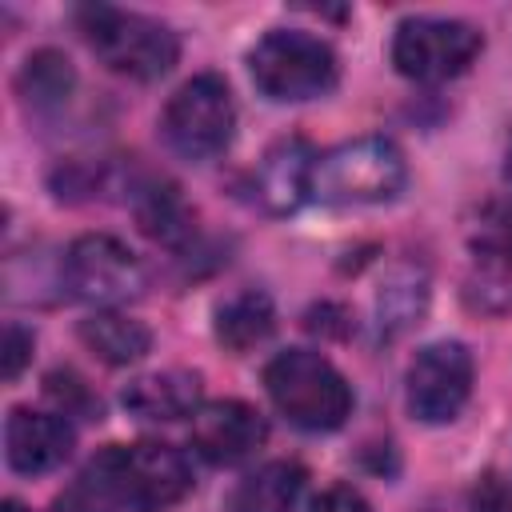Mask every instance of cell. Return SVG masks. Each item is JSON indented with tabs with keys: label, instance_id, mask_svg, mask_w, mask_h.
<instances>
[{
	"label": "cell",
	"instance_id": "obj_1",
	"mask_svg": "<svg viewBox=\"0 0 512 512\" xmlns=\"http://www.w3.org/2000/svg\"><path fill=\"white\" fill-rule=\"evenodd\" d=\"M192 492V464L164 440L108 444L56 496V512H164Z\"/></svg>",
	"mask_w": 512,
	"mask_h": 512
},
{
	"label": "cell",
	"instance_id": "obj_2",
	"mask_svg": "<svg viewBox=\"0 0 512 512\" xmlns=\"http://www.w3.org/2000/svg\"><path fill=\"white\" fill-rule=\"evenodd\" d=\"M264 392L276 412L304 432H332L352 412V384L328 356L312 348L276 352L264 364Z\"/></svg>",
	"mask_w": 512,
	"mask_h": 512
},
{
	"label": "cell",
	"instance_id": "obj_3",
	"mask_svg": "<svg viewBox=\"0 0 512 512\" xmlns=\"http://www.w3.org/2000/svg\"><path fill=\"white\" fill-rule=\"evenodd\" d=\"M76 28L96 60L128 80H160L180 60V40L168 24L112 4H84L76 8Z\"/></svg>",
	"mask_w": 512,
	"mask_h": 512
},
{
	"label": "cell",
	"instance_id": "obj_4",
	"mask_svg": "<svg viewBox=\"0 0 512 512\" xmlns=\"http://www.w3.org/2000/svg\"><path fill=\"white\" fill-rule=\"evenodd\" d=\"M248 72L260 96L276 104L316 100L336 88L340 64L328 40L304 28H272L248 52Z\"/></svg>",
	"mask_w": 512,
	"mask_h": 512
},
{
	"label": "cell",
	"instance_id": "obj_5",
	"mask_svg": "<svg viewBox=\"0 0 512 512\" xmlns=\"http://www.w3.org/2000/svg\"><path fill=\"white\" fill-rule=\"evenodd\" d=\"M404 180V152L388 136H360L316 160L312 196L324 204H388L404 192Z\"/></svg>",
	"mask_w": 512,
	"mask_h": 512
},
{
	"label": "cell",
	"instance_id": "obj_6",
	"mask_svg": "<svg viewBox=\"0 0 512 512\" xmlns=\"http://www.w3.org/2000/svg\"><path fill=\"white\" fill-rule=\"evenodd\" d=\"M232 132H236L232 88L216 72H200V76L184 80L168 96V104L160 112V136H164V144L176 156L192 160V164L216 160L232 144Z\"/></svg>",
	"mask_w": 512,
	"mask_h": 512
},
{
	"label": "cell",
	"instance_id": "obj_7",
	"mask_svg": "<svg viewBox=\"0 0 512 512\" xmlns=\"http://www.w3.org/2000/svg\"><path fill=\"white\" fill-rule=\"evenodd\" d=\"M484 52V36L468 20L452 16H408L392 36V64L404 80L440 84L472 68Z\"/></svg>",
	"mask_w": 512,
	"mask_h": 512
},
{
	"label": "cell",
	"instance_id": "obj_8",
	"mask_svg": "<svg viewBox=\"0 0 512 512\" xmlns=\"http://www.w3.org/2000/svg\"><path fill=\"white\" fill-rule=\"evenodd\" d=\"M60 276H64V288L92 304L96 312L100 308H116V304H128L144 292V268L136 260V252L108 236V232H84L68 244L64 252V264H60Z\"/></svg>",
	"mask_w": 512,
	"mask_h": 512
},
{
	"label": "cell",
	"instance_id": "obj_9",
	"mask_svg": "<svg viewBox=\"0 0 512 512\" xmlns=\"http://www.w3.org/2000/svg\"><path fill=\"white\" fill-rule=\"evenodd\" d=\"M472 352L460 340H436L408 364V412L424 424H448L472 396Z\"/></svg>",
	"mask_w": 512,
	"mask_h": 512
},
{
	"label": "cell",
	"instance_id": "obj_10",
	"mask_svg": "<svg viewBox=\"0 0 512 512\" xmlns=\"http://www.w3.org/2000/svg\"><path fill=\"white\" fill-rule=\"evenodd\" d=\"M264 436H268L264 416L244 400H208L196 408V416L188 424V440H192L196 456H204L208 464H220V468L244 464L248 456H256Z\"/></svg>",
	"mask_w": 512,
	"mask_h": 512
},
{
	"label": "cell",
	"instance_id": "obj_11",
	"mask_svg": "<svg viewBox=\"0 0 512 512\" xmlns=\"http://www.w3.org/2000/svg\"><path fill=\"white\" fill-rule=\"evenodd\" d=\"M76 432L60 412L12 408L4 420V460L20 476H44L72 456Z\"/></svg>",
	"mask_w": 512,
	"mask_h": 512
},
{
	"label": "cell",
	"instance_id": "obj_12",
	"mask_svg": "<svg viewBox=\"0 0 512 512\" xmlns=\"http://www.w3.org/2000/svg\"><path fill=\"white\" fill-rule=\"evenodd\" d=\"M316 148L304 136H280L260 168H256V196L272 216L296 212L312 196V172H316Z\"/></svg>",
	"mask_w": 512,
	"mask_h": 512
},
{
	"label": "cell",
	"instance_id": "obj_13",
	"mask_svg": "<svg viewBox=\"0 0 512 512\" xmlns=\"http://www.w3.org/2000/svg\"><path fill=\"white\" fill-rule=\"evenodd\" d=\"M120 404L136 416V420H192L196 408L204 404L200 400V376L196 372H184V368H164V372H148V376H136L124 392H120Z\"/></svg>",
	"mask_w": 512,
	"mask_h": 512
},
{
	"label": "cell",
	"instance_id": "obj_14",
	"mask_svg": "<svg viewBox=\"0 0 512 512\" xmlns=\"http://www.w3.org/2000/svg\"><path fill=\"white\" fill-rule=\"evenodd\" d=\"M300 492L304 468L296 460H268L232 488L228 512H292Z\"/></svg>",
	"mask_w": 512,
	"mask_h": 512
},
{
	"label": "cell",
	"instance_id": "obj_15",
	"mask_svg": "<svg viewBox=\"0 0 512 512\" xmlns=\"http://www.w3.org/2000/svg\"><path fill=\"white\" fill-rule=\"evenodd\" d=\"M80 340H84L88 352H96L112 368L136 364L152 348V332L140 320H132V316L116 312V308H100V312L84 316L80 320Z\"/></svg>",
	"mask_w": 512,
	"mask_h": 512
},
{
	"label": "cell",
	"instance_id": "obj_16",
	"mask_svg": "<svg viewBox=\"0 0 512 512\" xmlns=\"http://www.w3.org/2000/svg\"><path fill=\"white\" fill-rule=\"evenodd\" d=\"M132 212H136L140 232L152 236L156 244L176 248L192 236V212H188L180 188L168 180H144L132 196Z\"/></svg>",
	"mask_w": 512,
	"mask_h": 512
},
{
	"label": "cell",
	"instance_id": "obj_17",
	"mask_svg": "<svg viewBox=\"0 0 512 512\" xmlns=\"http://www.w3.org/2000/svg\"><path fill=\"white\" fill-rule=\"evenodd\" d=\"M216 340L228 348V352H248L256 344H264L276 328V308L268 300V292L260 288H244L236 296H228L220 308H216Z\"/></svg>",
	"mask_w": 512,
	"mask_h": 512
},
{
	"label": "cell",
	"instance_id": "obj_18",
	"mask_svg": "<svg viewBox=\"0 0 512 512\" xmlns=\"http://www.w3.org/2000/svg\"><path fill=\"white\" fill-rule=\"evenodd\" d=\"M16 88H20V96H24V104H28L32 112H56V108H64L68 96H72L76 72H72V64H68L64 52L40 48V52H32V56L24 60V68H20V76H16Z\"/></svg>",
	"mask_w": 512,
	"mask_h": 512
},
{
	"label": "cell",
	"instance_id": "obj_19",
	"mask_svg": "<svg viewBox=\"0 0 512 512\" xmlns=\"http://www.w3.org/2000/svg\"><path fill=\"white\" fill-rule=\"evenodd\" d=\"M424 304H428V280H424V272H416V268H396V272L380 284V296H376L380 332L396 336V332L412 328V324L424 316Z\"/></svg>",
	"mask_w": 512,
	"mask_h": 512
},
{
	"label": "cell",
	"instance_id": "obj_20",
	"mask_svg": "<svg viewBox=\"0 0 512 512\" xmlns=\"http://www.w3.org/2000/svg\"><path fill=\"white\" fill-rule=\"evenodd\" d=\"M48 396L64 408V416L68 412H96L100 416V400H92V392H88V384L80 380V376H72V372H52L48 376Z\"/></svg>",
	"mask_w": 512,
	"mask_h": 512
},
{
	"label": "cell",
	"instance_id": "obj_21",
	"mask_svg": "<svg viewBox=\"0 0 512 512\" xmlns=\"http://www.w3.org/2000/svg\"><path fill=\"white\" fill-rule=\"evenodd\" d=\"M480 248L504 264H512V204L496 208L484 224H480Z\"/></svg>",
	"mask_w": 512,
	"mask_h": 512
},
{
	"label": "cell",
	"instance_id": "obj_22",
	"mask_svg": "<svg viewBox=\"0 0 512 512\" xmlns=\"http://www.w3.org/2000/svg\"><path fill=\"white\" fill-rule=\"evenodd\" d=\"M32 360V332L16 320L4 324V380H16Z\"/></svg>",
	"mask_w": 512,
	"mask_h": 512
},
{
	"label": "cell",
	"instance_id": "obj_23",
	"mask_svg": "<svg viewBox=\"0 0 512 512\" xmlns=\"http://www.w3.org/2000/svg\"><path fill=\"white\" fill-rule=\"evenodd\" d=\"M472 512H512V484L504 476H484L472 488Z\"/></svg>",
	"mask_w": 512,
	"mask_h": 512
},
{
	"label": "cell",
	"instance_id": "obj_24",
	"mask_svg": "<svg viewBox=\"0 0 512 512\" xmlns=\"http://www.w3.org/2000/svg\"><path fill=\"white\" fill-rule=\"evenodd\" d=\"M308 512H372V508H368V500H364L356 488H348V484H332V488H324V492L312 500Z\"/></svg>",
	"mask_w": 512,
	"mask_h": 512
},
{
	"label": "cell",
	"instance_id": "obj_25",
	"mask_svg": "<svg viewBox=\"0 0 512 512\" xmlns=\"http://www.w3.org/2000/svg\"><path fill=\"white\" fill-rule=\"evenodd\" d=\"M504 176L512 180V136H508V152H504Z\"/></svg>",
	"mask_w": 512,
	"mask_h": 512
},
{
	"label": "cell",
	"instance_id": "obj_26",
	"mask_svg": "<svg viewBox=\"0 0 512 512\" xmlns=\"http://www.w3.org/2000/svg\"><path fill=\"white\" fill-rule=\"evenodd\" d=\"M4 512H28L20 500H4Z\"/></svg>",
	"mask_w": 512,
	"mask_h": 512
}]
</instances>
